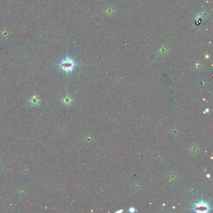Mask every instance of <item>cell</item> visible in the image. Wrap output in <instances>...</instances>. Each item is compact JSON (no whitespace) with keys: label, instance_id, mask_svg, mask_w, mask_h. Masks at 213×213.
<instances>
[{"label":"cell","instance_id":"cell-4","mask_svg":"<svg viewBox=\"0 0 213 213\" xmlns=\"http://www.w3.org/2000/svg\"><path fill=\"white\" fill-rule=\"evenodd\" d=\"M61 101V102L63 104H64L66 106H69L72 103L73 99L71 97V96L67 95V96H66L65 97L63 98Z\"/></svg>","mask_w":213,"mask_h":213},{"label":"cell","instance_id":"cell-3","mask_svg":"<svg viewBox=\"0 0 213 213\" xmlns=\"http://www.w3.org/2000/svg\"><path fill=\"white\" fill-rule=\"evenodd\" d=\"M28 102L29 104L32 106H39L40 103H41V99H40L38 95L34 94L29 99Z\"/></svg>","mask_w":213,"mask_h":213},{"label":"cell","instance_id":"cell-2","mask_svg":"<svg viewBox=\"0 0 213 213\" xmlns=\"http://www.w3.org/2000/svg\"><path fill=\"white\" fill-rule=\"evenodd\" d=\"M209 207L206 203L203 202H199L197 204H196V206L195 207V211L197 212H207L208 211Z\"/></svg>","mask_w":213,"mask_h":213},{"label":"cell","instance_id":"cell-5","mask_svg":"<svg viewBox=\"0 0 213 213\" xmlns=\"http://www.w3.org/2000/svg\"><path fill=\"white\" fill-rule=\"evenodd\" d=\"M190 149L192 153H196V152L197 151V150H198V148L197 147L195 146V145H193L192 147H191L190 148Z\"/></svg>","mask_w":213,"mask_h":213},{"label":"cell","instance_id":"cell-1","mask_svg":"<svg viewBox=\"0 0 213 213\" xmlns=\"http://www.w3.org/2000/svg\"><path fill=\"white\" fill-rule=\"evenodd\" d=\"M58 66L63 71L68 73L71 72L74 69L75 67V63L73 59L67 56L61 61V62L59 64Z\"/></svg>","mask_w":213,"mask_h":213},{"label":"cell","instance_id":"cell-6","mask_svg":"<svg viewBox=\"0 0 213 213\" xmlns=\"http://www.w3.org/2000/svg\"><path fill=\"white\" fill-rule=\"evenodd\" d=\"M130 211H131V212H134V209L133 208H131V209H130Z\"/></svg>","mask_w":213,"mask_h":213}]
</instances>
